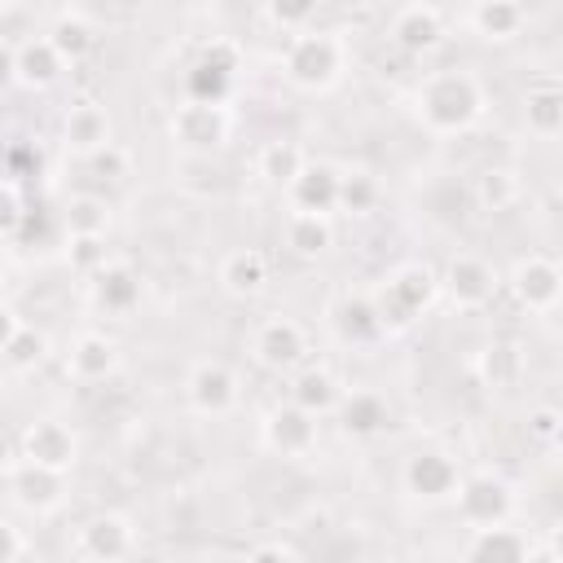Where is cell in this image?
<instances>
[{"instance_id":"cell-1","label":"cell","mask_w":563,"mask_h":563,"mask_svg":"<svg viewBox=\"0 0 563 563\" xmlns=\"http://www.w3.org/2000/svg\"><path fill=\"white\" fill-rule=\"evenodd\" d=\"M413 106H418V123L435 136H457V132H471L479 119H484V84L471 75V70H431L418 92H413Z\"/></svg>"},{"instance_id":"cell-2","label":"cell","mask_w":563,"mask_h":563,"mask_svg":"<svg viewBox=\"0 0 563 563\" xmlns=\"http://www.w3.org/2000/svg\"><path fill=\"white\" fill-rule=\"evenodd\" d=\"M343 62H347V44L334 31L308 26V31L290 35V44L282 53V75H286V84H295L303 92H325L339 84Z\"/></svg>"},{"instance_id":"cell-3","label":"cell","mask_w":563,"mask_h":563,"mask_svg":"<svg viewBox=\"0 0 563 563\" xmlns=\"http://www.w3.org/2000/svg\"><path fill=\"white\" fill-rule=\"evenodd\" d=\"M435 295H440L435 268L413 260V264L391 268L369 299H374V312H378L383 330H405V325H413V317H422L435 303Z\"/></svg>"},{"instance_id":"cell-4","label":"cell","mask_w":563,"mask_h":563,"mask_svg":"<svg viewBox=\"0 0 563 563\" xmlns=\"http://www.w3.org/2000/svg\"><path fill=\"white\" fill-rule=\"evenodd\" d=\"M457 515L471 523V528H497L515 515V488L493 475V471H475V475H462L457 479Z\"/></svg>"},{"instance_id":"cell-5","label":"cell","mask_w":563,"mask_h":563,"mask_svg":"<svg viewBox=\"0 0 563 563\" xmlns=\"http://www.w3.org/2000/svg\"><path fill=\"white\" fill-rule=\"evenodd\" d=\"M167 136H172V145L185 150V154H216V150L229 141V110H224V106L185 101V106L172 110Z\"/></svg>"},{"instance_id":"cell-6","label":"cell","mask_w":563,"mask_h":563,"mask_svg":"<svg viewBox=\"0 0 563 563\" xmlns=\"http://www.w3.org/2000/svg\"><path fill=\"white\" fill-rule=\"evenodd\" d=\"M18 457L31 462V466H48V471L66 475L79 457V435L62 418H35L18 435Z\"/></svg>"},{"instance_id":"cell-7","label":"cell","mask_w":563,"mask_h":563,"mask_svg":"<svg viewBox=\"0 0 563 563\" xmlns=\"http://www.w3.org/2000/svg\"><path fill=\"white\" fill-rule=\"evenodd\" d=\"M457 479H462V471L444 449H418L400 466V484L418 501H449L457 493Z\"/></svg>"},{"instance_id":"cell-8","label":"cell","mask_w":563,"mask_h":563,"mask_svg":"<svg viewBox=\"0 0 563 563\" xmlns=\"http://www.w3.org/2000/svg\"><path fill=\"white\" fill-rule=\"evenodd\" d=\"M75 545H79V554L92 559V563H123V559L132 554V545H136V532H132L128 515H119V510H97V515H88V519L79 523Z\"/></svg>"},{"instance_id":"cell-9","label":"cell","mask_w":563,"mask_h":563,"mask_svg":"<svg viewBox=\"0 0 563 563\" xmlns=\"http://www.w3.org/2000/svg\"><path fill=\"white\" fill-rule=\"evenodd\" d=\"M185 400L202 418H224L238 405V374L224 361H198L185 374Z\"/></svg>"},{"instance_id":"cell-10","label":"cell","mask_w":563,"mask_h":563,"mask_svg":"<svg viewBox=\"0 0 563 563\" xmlns=\"http://www.w3.org/2000/svg\"><path fill=\"white\" fill-rule=\"evenodd\" d=\"M303 352H308V334H303V325L290 321V317H268V321H260L255 334H251V356H255L264 369H273V374L295 369V365L303 361Z\"/></svg>"},{"instance_id":"cell-11","label":"cell","mask_w":563,"mask_h":563,"mask_svg":"<svg viewBox=\"0 0 563 563\" xmlns=\"http://www.w3.org/2000/svg\"><path fill=\"white\" fill-rule=\"evenodd\" d=\"M9 497L31 510V515H53L66 501V475L48 471V466H31V462H13L9 466Z\"/></svg>"},{"instance_id":"cell-12","label":"cell","mask_w":563,"mask_h":563,"mask_svg":"<svg viewBox=\"0 0 563 563\" xmlns=\"http://www.w3.org/2000/svg\"><path fill=\"white\" fill-rule=\"evenodd\" d=\"M114 141V119L101 101H75L66 114H62V145L75 154V158H88L97 150H106Z\"/></svg>"},{"instance_id":"cell-13","label":"cell","mask_w":563,"mask_h":563,"mask_svg":"<svg viewBox=\"0 0 563 563\" xmlns=\"http://www.w3.org/2000/svg\"><path fill=\"white\" fill-rule=\"evenodd\" d=\"M440 286L449 290L453 308H484V303L497 295V273H493V264L479 260V255H453V260L444 264Z\"/></svg>"},{"instance_id":"cell-14","label":"cell","mask_w":563,"mask_h":563,"mask_svg":"<svg viewBox=\"0 0 563 563\" xmlns=\"http://www.w3.org/2000/svg\"><path fill=\"white\" fill-rule=\"evenodd\" d=\"M559 290H563V273L554 260L545 255H528L515 264L510 273V295L528 308V312H550L559 303Z\"/></svg>"},{"instance_id":"cell-15","label":"cell","mask_w":563,"mask_h":563,"mask_svg":"<svg viewBox=\"0 0 563 563\" xmlns=\"http://www.w3.org/2000/svg\"><path fill=\"white\" fill-rule=\"evenodd\" d=\"M264 444L282 457H303L317 449V418L303 413L299 405H273L264 418Z\"/></svg>"},{"instance_id":"cell-16","label":"cell","mask_w":563,"mask_h":563,"mask_svg":"<svg viewBox=\"0 0 563 563\" xmlns=\"http://www.w3.org/2000/svg\"><path fill=\"white\" fill-rule=\"evenodd\" d=\"M62 70H66V62L48 44V35H26L22 44H13V84H22L31 92H44L62 79Z\"/></svg>"},{"instance_id":"cell-17","label":"cell","mask_w":563,"mask_h":563,"mask_svg":"<svg viewBox=\"0 0 563 563\" xmlns=\"http://www.w3.org/2000/svg\"><path fill=\"white\" fill-rule=\"evenodd\" d=\"M391 40L396 48L422 57L444 40V13L435 4H405L391 13Z\"/></svg>"},{"instance_id":"cell-18","label":"cell","mask_w":563,"mask_h":563,"mask_svg":"<svg viewBox=\"0 0 563 563\" xmlns=\"http://www.w3.org/2000/svg\"><path fill=\"white\" fill-rule=\"evenodd\" d=\"M299 216H330L339 207V172L330 163H303V172L286 185Z\"/></svg>"},{"instance_id":"cell-19","label":"cell","mask_w":563,"mask_h":563,"mask_svg":"<svg viewBox=\"0 0 563 563\" xmlns=\"http://www.w3.org/2000/svg\"><path fill=\"white\" fill-rule=\"evenodd\" d=\"M330 325H334L339 343H347V347H374V343L387 334L383 321H378V312H374V299H369V295H343V299L334 303V312H330Z\"/></svg>"},{"instance_id":"cell-20","label":"cell","mask_w":563,"mask_h":563,"mask_svg":"<svg viewBox=\"0 0 563 563\" xmlns=\"http://www.w3.org/2000/svg\"><path fill=\"white\" fill-rule=\"evenodd\" d=\"M334 413H339L343 435H352V440H374L378 431H387V418H391L387 400L378 391H369V387L343 391L339 405H334Z\"/></svg>"},{"instance_id":"cell-21","label":"cell","mask_w":563,"mask_h":563,"mask_svg":"<svg viewBox=\"0 0 563 563\" xmlns=\"http://www.w3.org/2000/svg\"><path fill=\"white\" fill-rule=\"evenodd\" d=\"M523 22H528V9H523L519 0H475V4L466 9L471 35H479V40H488V44L515 40V35L523 31Z\"/></svg>"},{"instance_id":"cell-22","label":"cell","mask_w":563,"mask_h":563,"mask_svg":"<svg viewBox=\"0 0 563 563\" xmlns=\"http://www.w3.org/2000/svg\"><path fill=\"white\" fill-rule=\"evenodd\" d=\"M92 303L110 317H128L141 303V277L132 264L110 260L101 273H92Z\"/></svg>"},{"instance_id":"cell-23","label":"cell","mask_w":563,"mask_h":563,"mask_svg":"<svg viewBox=\"0 0 563 563\" xmlns=\"http://www.w3.org/2000/svg\"><path fill=\"white\" fill-rule=\"evenodd\" d=\"M119 369V343L106 334H79L66 352V374L75 383H106Z\"/></svg>"},{"instance_id":"cell-24","label":"cell","mask_w":563,"mask_h":563,"mask_svg":"<svg viewBox=\"0 0 563 563\" xmlns=\"http://www.w3.org/2000/svg\"><path fill=\"white\" fill-rule=\"evenodd\" d=\"M220 286H224L229 295H238V299H255V295L268 286V260H264L260 251H251V246L229 251V255L220 260Z\"/></svg>"},{"instance_id":"cell-25","label":"cell","mask_w":563,"mask_h":563,"mask_svg":"<svg viewBox=\"0 0 563 563\" xmlns=\"http://www.w3.org/2000/svg\"><path fill=\"white\" fill-rule=\"evenodd\" d=\"M44 35H48V44L57 48L62 62H84V57L92 53V44H97V26H92L88 13H79V9H62Z\"/></svg>"},{"instance_id":"cell-26","label":"cell","mask_w":563,"mask_h":563,"mask_svg":"<svg viewBox=\"0 0 563 563\" xmlns=\"http://www.w3.org/2000/svg\"><path fill=\"white\" fill-rule=\"evenodd\" d=\"M523 554H528V541L506 523L475 528L466 541V563H523Z\"/></svg>"},{"instance_id":"cell-27","label":"cell","mask_w":563,"mask_h":563,"mask_svg":"<svg viewBox=\"0 0 563 563\" xmlns=\"http://www.w3.org/2000/svg\"><path fill=\"white\" fill-rule=\"evenodd\" d=\"M339 396H343V387H339V378L330 374V369H299L295 374V383H290V405H299L303 413H312V418H321V413H330L334 405H339Z\"/></svg>"},{"instance_id":"cell-28","label":"cell","mask_w":563,"mask_h":563,"mask_svg":"<svg viewBox=\"0 0 563 563\" xmlns=\"http://www.w3.org/2000/svg\"><path fill=\"white\" fill-rule=\"evenodd\" d=\"M523 123H528V132L541 136V141L559 136V132H563V92H559L554 84L528 88V97H523Z\"/></svg>"},{"instance_id":"cell-29","label":"cell","mask_w":563,"mask_h":563,"mask_svg":"<svg viewBox=\"0 0 563 563\" xmlns=\"http://www.w3.org/2000/svg\"><path fill=\"white\" fill-rule=\"evenodd\" d=\"M286 246L299 255V260H321L330 246H334V224L330 216H290L286 220Z\"/></svg>"},{"instance_id":"cell-30","label":"cell","mask_w":563,"mask_h":563,"mask_svg":"<svg viewBox=\"0 0 563 563\" xmlns=\"http://www.w3.org/2000/svg\"><path fill=\"white\" fill-rule=\"evenodd\" d=\"M62 224H66V238H106L110 229V207L92 194H75L62 211Z\"/></svg>"},{"instance_id":"cell-31","label":"cell","mask_w":563,"mask_h":563,"mask_svg":"<svg viewBox=\"0 0 563 563\" xmlns=\"http://www.w3.org/2000/svg\"><path fill=\"white\" fill-rule=\"evenodd\" d=\"M303 150L295 145V141H268L264 150H260V158H255V167H260V176L268 180V185H290L299 172H303Z\"/></svg>"},{"instance_id":"cell-32","label":"cell","mask_w":563,"mask_h":563,"mask_svg":"<svg viewBox=\"0 0 563 563\" xmlns=\"http://www.w3.org/2000/svg\"><path fill=\"white\" fill-rule=\"evenodd\" d=\"M515 198H519V176L510 167H488L475 176V202L484 211H506L515 207Z\"/></svg>"},{"instance_id":"cell-33","label":"cell","mask_w":563,"mask_h":563,"mask_svg":"<svg viewBox=\"0 0 563 563\" xmlns=\"http://www.w3.org/2000/svg\"><path fill=\"white\" fill-rule=\"evenodd\" d=\"M233 92V79L220 75V70H207V66H189L185 75V101H202V106H224Z\"/></svg>"},{"instance_id":"cell-34","label":"cell","mask_w":563,"mask_h":563,"mask_svg":"<svg viewBox=\"0 0 563 563\" xmlns=\"http://www.w3.org/2000/svg\"><path fill=\"white\" fill-rule=\"evenodd\" d=\"M374 202H378V180L369 172H361V167L339 172V207L343 211L365 216V211H374Z\"/></svg>"},{"instance_id":"cell-35","label":"cell","mask_w":563,"mask_h":563,"mask_svg":"<svg viewBox=\"0 0 563 563\" xmlns=\"http://www.w3.org/2000/svg\"><path fill=\"white\" fill-rule=\"evenodd\" d=\"M13 369H35L44 356H48V334L44 330H35V325H22L13 339H9V347L0 352Z\"/></svg>"},{"instance_id":"cell-36","label":"cell","mask_w":563,"mask_h":563,"mask_svg":"<svg viewBox=\"0 0 563 563\" xmlns=\"http://www.w3.org/2000/svg\"><path fill=\"white\" fill-rule=\"evenodd\" d=\"M479 374H484V383L506 387L519 374V347L515 343H488L484 356H479Z\"/></svg>"},{"instance_id":"cell-37","label":"cell","mask_w":563,"mask_h":563,"mask_svg":"<svg viewBox=\"0 0 563 563\" xmlns=\"http://www.w3.org/2000/svg\"><path fill=\"white\" fill-rule=\"evenodd\" d=\"M66 264H70L75 273H84V277L101 273V268L110 264L106 238H66Z\"/></svg>"},{"instance_id":"cell-38","label":"cell","mask_w":563,"mask_h":563,"mask_svg":"<svg viewBox=\"0 0 563 563\" xmlns=\"http://www.w3.org/2000/svg\"><path fill=\"white\" fill-rule=\"evenodd\" d=\"M264 18L277 22L282 31L299 35V31H308V22L317 18V4H308V0H299V4H264Z\"/></svg>"},{"instance_id":"cell-39","label":"cell","mask_w":563,"mask_h":563,"mask_svg":"<svg viewBox=\"0 0 563 563\" xmlns=\"http://www.w3.org/2000/svg\"><path fill=\"white\" fill-rule=\"evenodd\" d=\"M198 66H207V70H220V75H238V66H242V53H238V44L233 40H211V44H202V53H198Z\"/></svg>"},{"instance_id":"cell-40","label":"cell","mask_w":563,"mask_h":563,"mask_svg":"<svg viewBox=\"0 0 563 563\" xmlns=\"http://www.w3.org/2000/svg\"><path fill=\"white\" fill-rule=\"evenodd\" d=\"M84 163H88V172H92L97 180H123V176H128V150H123V145H114V141H110L106 150L88 154Z\"/></svg>"},{"instance_id":"cell-41","label":"cell","mask_w":563,"mask_h":563,"mask_svg":"<svg viewBox=\"0 0 563 563\" xmlns=\"http://www.w3.org/2000/svg\"><path fill=\"white\" fill-rule=\"evenodd\" d=\"M528 435H532L537 444L554 449V444H559V435H563V413H559L554 405H537V409L528 413Z\"/></svg>"},{"instance_id":"cell-42","label":"cell","mask_w":563,"mask_h":563,"mask_svg":"<svg viewBox=\"0 0 563 563\" xmlns=\"http://www.w3.org/2000/svg\"><path fill=\"white\" fill-rule=\"evenodd\" d=\"M26 207H22V194L13 180H0V238H18V224H22Z\"/></svg>"},{"instance_id":"cell-43","label":"cell","mask_w":563,"mask_h":563,"mask_svg":"<svg viewBox=\"0 0 563 563\" xmlns=\"http://www.w3.org/2000/svg\"><path fill=\"white\" fill-rule=\"evenodd\" d=\"M26 554V541H22V532L9 523V519H0V563H18Z\"/></svg>"},{"instance_id":"cell-44","label":"cell","mask_w":563,"mask_h":563,"mask_svg":"<svg viewBox=\"0 0 563 563\" xmlns=\"http://www.w3.org/2000/svg\"><path fill=\"white\" fill-rule=\"evenodd\" d=\"M246 563H299V559H295L290 545H282V541H264V545H255V550L246 554Z\"/></svg>"},{"instance_id":"cell-45","label":"cell","mask_w":563,"mask_h":563,"mask_svg":"<svg viewBox=\"0 0 563 563\" xmlns=\"http://www.w3.org/2000/svg\"><path fill=\"white\" fill-rule=\"evenodd\" d=\"M18 330H22V321H18V312H13V308H9L4 299H0V352L9 347V339H13Z\"/></svg>"},{"instance_id":"cell-46","label":"cell","mask_w":563,"mask_h":563,"mask_svg":"<svg viewBox=\"0 0 563 563\" xmlns=\"http://www.w3.org/2000/svg\"><path fill=\"white\" fill-rule=\"evenodd\" d=\"M13 88V44L0 35V92Z\"/></svg>"},{"instance_id":"cell-47","label":"cell","mask_w":563,"mask_h":563,"mask_svg":"<svg viewBox=\"0 0 563 563\" xmlns=\"http://www.w3.org/2000/svg\"><path fill=\"white\" fill-rule=\"evenodd\" d=\"M13 457H18V440L0 427V471H9V466H13Z\"/></svg>"},{"instance_id":"cell-48","label":"cell","mask_w":563,"mask_h":563,"mask_svg":"<svg viewBox=\"0 0 563 563\" xmlns=\"http://www.w3.org/2000/svg\"><path fill=\"white\" fill-rule=\"evenodd\" d=\"M523 563H559V550L554 545H528Z\"/></svg>"},{"instance_id":"cell-49","label":"cell","mask_w":563,"mask_h":563,"mask_svg":"<svg viewBox=\"0 0 563 563\" xmlns=\"http://www.w3.org/2000/svg\"><path fill=\"white\" fill-rule=\"evenodd\" d=\"M4 264H9V242L0 238V273H4Z\"/></svg>"},{"instance_id":"cell-50","label":"cell","mask_w":563,"mask_h":563,"mask_svg":"<svg viewBox=\"0 0 563 563\" xmlns=\"http://www.w3.org/2000/svg\"><path fill=\"white\" fill-rule=\"evenodd\" d=\"M18 563H44V559H35V554H22V559H18Z\"/></svg>"}]
</instances>
